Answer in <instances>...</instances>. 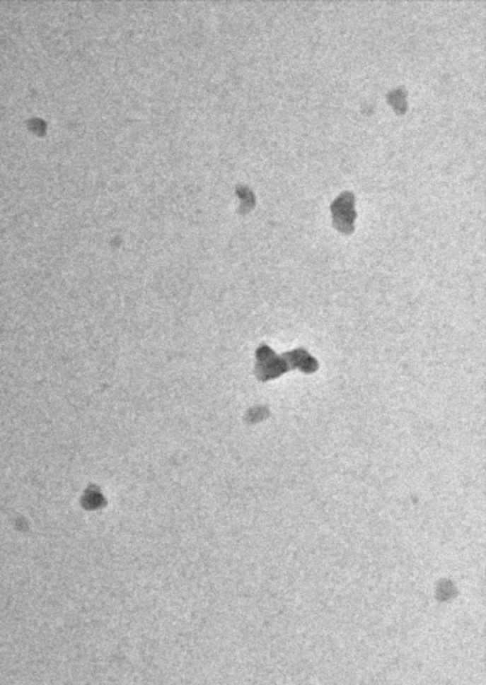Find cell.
Returning a JSON list of instances; mask_svg holds the SVG:
<instances>
[{"label":"cell","mask_w":486,"mask_h":685,"mask_svg":"<svg viewBox=\"0 0 486 685\" xmlns=\"http://www.w3.org/2000/svg\"><path fill=\"white\" fill-rule=\"evenodd\" d=\"M354 205V197L349 194V192L340 196L332 205V212L335 216V224L342 230H346V226H349V230L352 228V221L355 218V211L352 208Z\"/></svg>","instance_id":"6da1fadb"}]
</instances>
